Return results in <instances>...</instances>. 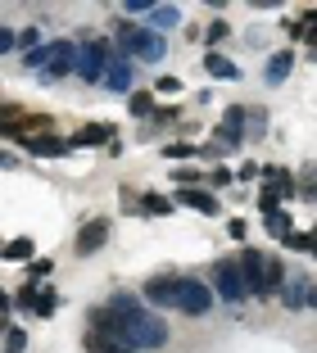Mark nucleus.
<instances>
[{
    "label": "nucleus",
    "instance_id": "f257e3e1",
    "mask_svg": "<svg viewBox=\"0 0 317 353\" xmlns=\"http://www.w3.org/2000/svg\"><path fill=\"white\" fill-rule=\"evenodd\" d=\"M240 281H245V294L254 299H267V294L281 290V281H286V263L276 259V254H263V250H245L240 259H231Z\"/></svg>",
    "mask_w": 317,
    "mask_h": 353
},
{
    "label": "nucleus",
    "instance_id": "f03ea898",
    "mask_svg": "<svg viewBox=\"0 0 317 353\" xmlns=\"http://www.w3.org/2000/svg\"><path fill=\"white\" fill-rule=\"evenodd\" d=\"M109 46L118 54H127L132 63H159V59H168V41H164V37L150 32V28H136V23H118Z\"/></svg>",
    "mask_w": 317,
    "mask_h": 353
},
{
    "label": "nucleus",
    "instance_id": "7ed1b4c3",
    "mask_svg": "<svg viewBox=\"0 0 317 353\" xmlns=\"http://www.w3.org/2000/svg\"><path fill=\"white\" fill-rule=\"evenodd\" d=\"M173 308L186 312V317H209L213 312V290H209V281L200 276H173Z\"/></svg>",
    "mask_w": 317,
    "mask_h": 353
},
{
    "label": "nucleus",
    "instance_id": "20e7f679",
    "mask_svg": "<svg viewBox=\"0 0 317 353\" xmlns=\"http://www.w3.org/2000/svg\"><path fill=\"white\" fill-rule=\"evenodd\" d=\"M113 46L109 41H95V37H86L77 50H73V73L82 77V82H100L104 77V63H109Z\"/></svg>",
    "mask_w": 317,
    "mask_h": 353
},
{
    "label": "nucleus",
    "instance_id": "39448f33",
    "mask_svg": "<svg viewBox=\"0 0 317 353\" xmlns=\"http://www.w3.org/2000/svg\"><path fill=\"white\" fill-rule=\"evenodd\" d=\"M281 303H286V312H313L317 308V294H313V276L308 272H286V281H281Z\"/></svg>",
    "mask_w": 317,
    "mask_h": 353
},
{
    "label": "nucleus",
    "instance_id": "423d86ee",
    "mask_svg": "<svg viewBox=\"0 0 317 353\" xmlns=\"http://www.w3.org/2000/svg\"><path fill=\"white\" fill-rule=\"evenodd\" d=\"M5 136H14L23 150H28L32 159H64L68 154V136H55V132H37V136H23L19 127H5Z\"/></svg>",
    "mask_w": 317,
    "mask_h": 353
},
{
    "label": "nucleus",
    "instance_id": "0eeeda50",
    "mask_svg": "<svg viewBox=\"0 0 317 353\" xmlns=\"http://www.w3.org/2000/svg\"><path fill=\"white\" fill-rule=\"evenodd\" d=\"M209 290H213L222 303H231V308H236V303H245V281H240V272H236L231 259L213 263V285H209Z\"/></svg>",
    "mask_w": 317,
    "mask_h": 353
},
{
    "label": "nucleus",
    "instance_id": "6e6552de",
    "mask_svg": "<svg viewBox=\"0 0 317 353\" xmlns=\"http://www.w3.org/2000/svg\"><path fill=\"white\" fill-rule=\"evenodd\" d=\"M100 82H104V91H118V95L132 91V82H136V63L127 59V54L113 50L109 63H104V77H100Z\"/></svg>",
    "mask_w": 317,
    "mask_h": 353
},
{
    "label": "nucleus",
    "instance_id": "1a4fd4ad",
    "mask_svg": "<svg viewBox=\"0 0 317 353\" xmlns=\"http://www.w3.org/2000/svg\"><path fill=\"white\" fill-rule=\"evenodd\" d=\"M109 218H91V222H82V231H77V240H73V250L82 254V259H91V254H100L104 250V240H109Z\"/></svg>",
    "mask_w": 317,
    "mask_h": 353
},
{
    "label": "nucleus",
    "instance_id": "9d476101",
    "mask_svg": "<svg viewBox=\"0 0 317 353\" xmlns=\"http://www.w3.org/2000/svg\"><path fill=\"white\" fill-rule=\"evenodd\" d=\"M177 204H186V208H195V213H204V218H218V195L213 190H204V186H186V190H177L173 195V208Z\"/></svg>",
    "mask_w": 317,
    "mask_h": 353
},
{
    "label": "nucleus",
    "instance_id": "9b49d317",
    "mask_svg": "<svg viewBox=\"0 0 317 353\" xmlns=\"http://www.w3.org/2000/svg\"><path fill=\"white\" fill-rule=\"evenodd\" d=\"M64 50H68V41H41L37 50L23 54V68H28V73H41V68H50V63L59 59Z\"/></svg>",
    "mask_w": 317,
    "mask_h": 353
},
{
    "label": "nucleus",
    "instance_id": "f8f14e48",
    "mask_svg": "<svg viewBox=\"0 0 317 353\" xmlns=\"http://www.w3.org/2000/svg\"><path fill=\"white\" fill-rule=\"evenodd\" d=\"M141 303H154V308H173V276H150L141 285Z\"/></svg>",
    "mask_w": 317,
    "mask_h": 353
},
{
    "label": "nucleus",
    "instance_id": "ddd939ff",
    "mask_svg": "<svg viewBox=\"0 0 317 353\" xmlns=\"http://www.w3.org/2000/svg\"><path fill=\"white\" fill-rule=\"evenodd\" d=\"M141 28H150V32H159V37H164V32L182 28V10H177V5H154V10L145 14Z\"/></svg>",
    "mask_w": 317,
    "mask_h": 353
},
{
    "label": "nucleus",
    "instance_id": "4468645a",
    "mask_svg": "<svg viewBox=\"0 0 317 353\" xmlns=\"http://www.w3.org/2000/svg\"><path fill=\"white\" fill-rule=\"evenodd\" d=\"M104 141H113V123H86L77 136H68V145H86V150L104 145Z\"/></svg>",
    "mask_w": 317,
    "mask_h": 353
},
{
    "label": "nucleus",
    "instance_id": "2eb2a0df",
    "mask_svg": "<svg viewBox=\"0 0 317 353\" xmlns=\"http://www.w3.org/2000/svg\"><path fill=\"white\" fill-rule=\"evenodd\" d=\"M290 68H295V54H290V50H276L272 59H267V68H263V82L267 86H281L290 77Z\"/></svg>",
    "mask_w": 317,
    "mask_h": 353
},
{
    "label": "nucleus",
    "instance_id": "dca6fc26",
    "mask_svg": "<svg viewBox=\"0 0 317 353\" xmlns=\"http://www.w3.org/2000/svg\"><path fill=\"white\" fill-rule=\"evenodd\" d=\"M204 73H209V77H222V82H240V68H236L227 54H218V50L204 54Z\"/></svg>",
    "mask_w": 317,
    "mask_h": 353
},
{
    "label": "nucleus",
    "instance_id": "f3484780",
    "mask_svg": "<svg viewBox=\"0 0 317 353\" xmlns=\"http://www.w3.org/2000/svg\"><path fill=\"white\" fill-rule=\"evenodd\" d=\"M0 254H5V259H14V263H32V254H37V240H32V236H14L10 245H0Z\"/></svg>",
    "mask_w": 317,
    "mask_h": 353
},
{
    "label": "nucleus",
    "instance_id": "a211bd4d",
    "mask_svg": "<svg viewBox=\"0 0 317 353\" xmlns=\"http://www.w3.org/2000/svg\"><path fill=\"white\" fill-rule=\"evenodd\" d=\"M136 208H141V213H150V218H168V213H173V199L159 195V190H145Z\"/></svg>",
    "mask_w": 317,
    "mask_h": 353
},
{
    "label": "nucleus",
    "instance_id": "6ab92c4d",
    "mask_svg": "<svg viewBox=\"0 0 317 353\" xmlns=\"http://www.w3.org/2000/svg\"><path fill=\"white\" fill-rule=\"evenodd\" d=\"M263 227H267V236H272V240H286L290 231H295V227H290V213H281V208L263 213Z\"/></svg>",
    "mask_w": 317,
    "mask_h": 353
},
{
    "label": "nucleus",
    "instance_id": "aec40b11",
    "mask_svg": "<svg viewBox=\"0 0 317 353\" xmlns=\"http://www.w3.org/2000/svg\"><path fill=\"white\" fill-rule=\"evenodd\" d=\"M73 50H77V46L68 41V50H64L59 59L50 63V68H41V82H59V77H68V73H73Z\"/></svg>",
    "mask_w": 317,
    "mask_h": 353
},
{
    "label": "nucleus",
    "instance_id": "412c9836",
    "mask_svg": "<svg viewBox=\"0 0 317 353\" xmlns=\"http://www.w3.org/2000/svg\"><path fill=\"white\" fill-rule=\"evenodd\" d=\"M127 114H132V118L154 114V95L150 91H132V95H127Z\"/></svg>",
    "mask_w": 317,
    "mask_h": 353
},
{
    "label": "nucleus",
    "instance_id": "4be33fe9",
    "mask_svg": "<svg viewBox=\"0 0 317 353\" xmlns=\"http://www.w3.org/2000/svg\"><path fill=\"white\" fill-rule=\"evenodd\" d=\"M263 127H267V114H263V109H245V136H249V141H258V136H267Z\"/></svg>",
    "mask_w": 317,
    "mask_h": 353
},
{
    "label": "nucleus",
    "instance_id": "5701e85b",
    "mask_svg": "<svg viewBox=\"0 0 317 353\" xmlns=\"http://www.w3.org/2000/svg\"><path fill=\"white\" fill-rule=\"evenodd\" d=\"M55 308H59V294H55V290H41V294H37V303H32L37 317H55Z\"/></svg>",
    "mask_w": 317,
    "mask_h": 353
},
{
    "label": "nucleus",
    "instance_id": "b1692460",
    "mask_svg": "<svg viewBox=\"0 0 317 353\" xmlns=\"http://www.w3.org/2000/svg\"><path fill=\"white\" fill-rule=\"evenodd\" d=\"M14 46H23V54H28V50H37V46H41V28H37V23H32V28L14 32Z\"/></svg>",
    "mask_w": 317,
    "mask_h": 353
},
{
    "label": "nucleus",
    "instance_id": "393cba45",
    "mask_svg": "<svg viewBox=\"0 0 317 353\" xmlns=\"http://www.w3.org/2000/svg\"><path fill=\"white\" fill-rule=\"evenodd\" d=\"M173 181H177V190H186V186H200L204 172L200 168H173Z\"/></svg>",
    "mask_w": 317,
    "mask_h": 353
},
{
    "label": "nucleus",
    "instance_id": "a878e982",
    "mask_svg": "<svg viewBox=\"0 0 317 353\" xmlns=\"http://www.w3.org/2000/svg\"><path fill=\"white\" fill-rule=\"evenodd\" d=\"M286 250L313 254V250H317V245H313V231H290V236H286Z\"/></svg>",
    "mask_w": 317,
    "mask_h": 353
},
{
    "label": "nucleus",
    "instance_id": "bb28decb",
    "mask_svg": "<svg viewBox=\"0 0 317 353\" xmlns=\"http://www.w3.org/2000/svg\"><path fill=\"white\" fill-rule=\"evenodd\" d=\"M164 154H168V159H200V150H195V145H186V141H168V145H164Z\"/></svg>",
    "mask_w": 317,
    "mask_h": 353
},
{
    "label": "nucleus",
    "instance_id": "cd10ccee",
    "mask_svg": "<svg viewBox=\"0 0 317 353\" xmlns=\"http://www.w3.org/2000/svg\"><path fill=\"white\" fill-rule=\"evenodd\" d=\"M5 353H28V335L10 326V331H5Z\"/></svg>",
    "mask_w": 317,
    "mask_h": 353
},
{
    "label": "nucleus",
    "instance_id": "c85d7f7f",
    "mask_svg": "<svg viewBox=\"0 0 317 353\" xmlns=\"http://www.w3.org/2000/svg\"><path fill=\"white\" fill-rule=\"evenodd\" d=\"M222 37H227V19H213V23L204 28V41H209V50H213V46L222 41Z\"/></svg>",
    "mask_w": 317,
    "mask_h": 353
},
{
    "label": "nucleus",
    "instance_id": "c756f323",
    "mask_svg": "<svg viewBox=\"0 0 317 353\" xmlns=\"http://www.w3.org/2000/svg\"><path fill=\"white\" fill-rule=\"evenodd\" d=\"M37 294H41V290H37V285H32V281H28V285H23V290H19V299H14V303H19L23 312H32V303H37Z\"/></svg>",
    "mask_w": 317,
    "mask_h": 353
},
{
    "label": "nucleus",
    "instance_id": "7c9ffc66",
    "mask_svg": "<svg viewBox=\"0 0 317 353\" xmlns=\"http://www.w3.org/2000/svg\"><path fill=\"white\" fill-rule=\"evenodd\" d=\"M150 10H154V0H123V14H132V19H136V14L145 19Z\"/></svg>",
    "mask_w": 317,
    "mask_h": 353
},
{
    "label": "nucleus",
    "instance_id": "2f4dec72",
    "mask_svg": "<svg viewBox=\"0 0 317 353\" xmlns=\"http://www.w3.org/2000/svg\"><path fill=\"white\" fill-rule=\"evenodd\" d=\"M50 268H55L50 259H37V263H28V281H32V285H37V281H41V276H46V272H50Z\"/></svg>",
    "mask_w": 317,
    "mask_h": 353
},
{
    "label": "nucleus",
    "instance_id": "473e14b6",
    "mask_svg": "<svg viewBox=\"0 0 317 353\" xmlns=\"http://www.w3.org/2000/svg\"><path fill=\"white\" fill-rule=\"evenodd\" d=\"M204 181H209L213 190H222V186H231V172H227V168H213V172L204 176Z\"/></svg>",
    "mask_w": 317,
    "mask_h": 353
},
{
    "label": "nucleus",
    "instance_id": "72a5a7b5",
    "mask_svg": "<svg viewBox=\"0 0 317 353\" xmlns=\"http://www.w3.org/2000/svg\"><path fill=\"white\" fill-rule=\"evenodd\" d=\"M154 91H164V95L182 91V77H159V82H154Z\"/></svg>",
    "mask_w": 317,
    "mask_h": 353
},
{
    "label": "nucleus",
    "instance_id": "f704fd0d",
    "mask_svg": "<svg viewBox=\"0 0 317 353\" xmlns=\"http://www.w3.org/2000/svg\"><path fill=\"white\" fill-rule=\"evenodd\" d=\"M258 176V163H245V168H236L231 172V181H254Z\"/></svg>",
    "mask_w": 317,
    "mask_h": 353
},
{
    "label": "nucleus",
    "instance_id": "c9c22d12",
    "mask_svg": "<svg viewBox=\"0 0 317 353\" xmlns=\"http://www.w3.org/2000/svg\"><path fill=\"white\" fill-rule=\"evenodd\" d=\"M10 50H14V28L0 23V54H10Z\"/></svg>",
    "mask_w": 317,
    "mask_h": 353
},
{
    "label": "nucleus",
    "instance_id": "e433bc0d",
    "mask_svg": "<svg viewBox=\"0 0 317 353\" xmlns=\"http://www.w3.org/2000/svg\"><path fill=\"white\" fill-rule=\"evenodd\" d=\"M227 231H231V240H245V222H240V218L227 222Z\"/></svg>",
    "mask_w": 317,
    "mask_h": 353
},
{
    "label": "nucleus",
    "instance_id": "4c0bfd02",
    "mask_svg": "<svg viewBox=\"0 0 317 353\" xmlns=\"http://www.w3.org/2000/svg\"><path fill=\"white\" fill-rule=\"evenodd\" d=\"M19 163V154H10V150H0V168H14Z\"/></svg>",
    "mask_w": 317,
    "mask_h": 353
},
{
    "label": "nucleus",
    "instance_id": "58836bf2",
    "mask_svg": "<svg viewBox=\"0 0 317 353\" xmlns=\"http://www.w3.org/2000/svg\"><path fill=\"white\" fill-rule=\"evenodd\" d=\"M10 308H14V299H10L5 290H0V312H10Z\"/></svg>",
    "mask_w": 317,
    "mask_h": 353
},
{
    "label": "nucleus",
    "instance_id": "ea45409f",
    "mask_svg": "<svg viewBox=\"0 0 317 353\" xmlns=\"http://www.w3.org/2000/svg\"><path fill=\"white\" fill-rule=\"evenodd\" d=\"M5 331H10V322H5V317H0V340H5Z\"/></svg>",
    "mask_w": 317,
    "mask_h": 353
},
{
    "label": "nucleus",
    "instance_id": "a19ab883",
    "mask_svg": "<svg viewBox=\"0 0 317 353\" xmlns=\"http://www.w3.org/2000/svg\"><path fill=\"white\" fill-rule=\"evenodd\" d=\"M113 353H132V349H113Z\"/></svg>",
    "mask_w": 317,
    "mask_h": 353
}]
</instances>
